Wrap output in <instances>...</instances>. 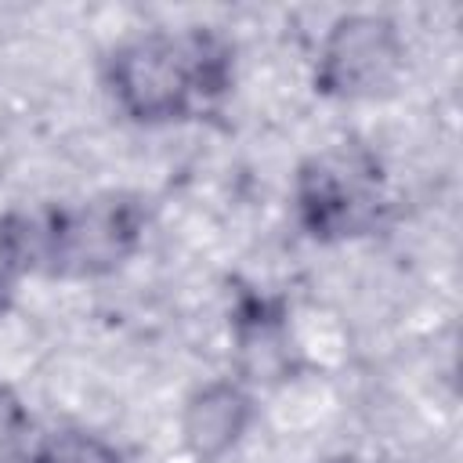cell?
I'll use <instances>...</instances> for the list:
<instances>
[{
  "label": "cell",
  "instance_id": "6da1fadb",
  "mask_svg": "<svg viewBox=\"0 0 463 463\" xmlns=\"http://www.w3.org/2000/svg\"><path fill=\"white\" fill-rule=\"evenodd\" d=\"M239 83V43L213 22L137 29L98 58L109 109L137 130L195 127L224 112Z\"/></svg>",
  "mask_w": 463,
  "mask_h": 463
},
{
  "label": "cell",
  "instance_id": "7a4b0ae2",
  "mask_svg": "<svg viewBox=\"0 0 463 463\" xmlns=\"http://www.w3.org/2000/svg\"><path fill=\"white\" fill-rule=\"evenodd\" d=\"M293 228L315 246L365 242L398 217V192L383 152L365 137L311 148L289 174Z\"/></svg>",
  "mask_w": 463,
  "mask_h": 463
},
{
  "label": "cell",
  "instance_id": "3957f363",
  "mask_svg": "<svg viewBox=\"0 0 463 463\" xmlns=\"http://www.w3.org/2000/svg\"><path fill=\"white\" fill-rule=\"evenodd\" d=\"M33 275L98 282L119 275L148 242L152 203L134 188H101L29 210Z\"/></svg>",
  "mask_w": 463,
  "mask_h": 463
},
{
  "label": "cell",
  "instance_id": "277c9868",
  "mask_svg": "<svg viewBox=\"0 0 463 463\" xmlns=\"http://www.w3.org/2000/svg\"><path fill=\"white\" fill-rule=\"evenodd\" d=\"M409 69V40L387 11H340L311 54V94L329 105H362L394 94Z\"/></svg>",
  "mask_w": 463,
  "mask_h": 463
},
{
  "label": "cell",
  "instance_id": "5b68a950",
  "mask_svg": "<svg viewBox=\"0 0 463 463\" xmlns=\"http://www.w3.org/2000/svg\"><path fill=\"white\" fill-rule=\"evenodd\" d=\"M260 420L257 387L246 376L199 380L177 405V449L188 463L232 459Z\"/></svg>",
  "mask_w": 463,
  "mask_h": 463
},
{
  "label": "cell",
  "instance_id": "8992f818",
  "mask_svg": "<svg viewBox=\"0 0 463 463\" xmlns=\"http://www.w3.org/2000/svg\"><path fill=\"white\" fill-rule=\"evenodd\" d=\"M0 463H127L123 449L94 427L58 423V427H4Z\"/></svg>",
  "mask_w": 463,
  "mask_h": 463
},
{
  "label": "cell",
  "instance_id": "52a82bcc",
  "mask_svg": "<svg viewBox=\"0 0 463 463\" xmlns=\"http://www.w3.org/2000/svg\"><path fill=\"white\" fill-rule=\"evenodd\" d=\"M33 275V224L25 210L0 213V315L14 304L22 282Z\"/></svg>",
  "mask_w": 463,
  "mask_h": 463
},
{
  "label": "cell",
  "instance_id": "ba28073f",
  "mask_svg": "<svg viewBox=\"0 0 463 463\" xmlns=\"http://www.w3.org/2000/svg\"><path fill=\"white\" fill-rule=\"evenodd\" d=\"M315 463H365V459L354 456V452H333V456H322V459H315Z\"/></svg>",
  "mask_w": 463,
  "mask_h": 463
}]
</instances>
